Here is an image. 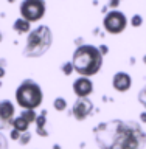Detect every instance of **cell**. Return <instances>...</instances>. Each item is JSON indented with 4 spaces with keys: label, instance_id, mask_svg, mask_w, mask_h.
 <instances>
[{
    "label": "cell",
    "instance_id": "e0dca14e",
    "mask_svg": "<svg viewBox=\"0 0 146 149\" xmlns=\"http://www.w3.org/2000/svg\"><path fill=\"white\" fill-rule=\"evenodd\" d=\"M142 23H143V17L140 16V14H134V16L131 17V25H132L134 28L142 26Z\"/></svg>",
    "mask_w": 146,
    "mask_h": 149
},
{
    "label": "cell",
    "instance_id": "8992f818",
    "mask_svg": "<svg viewBox=\"0 0 146 149\" xmlns=\"http://www.w3.org/2000/svg\"><path fill=\"white\" fill-rule=\"evenodd\" d=\"M103 26H104L106 33H110V34H120L126 30L128 26V17L124 16V13L118 11H109L103 19Z\"/></svg>",
    "mask_w": 146,
    "mask_h": 149
},
{
    "label": "cell",
    "instance_id": "1f68e13d",
    "mask_svg": "<svg viewBox=\"0 0 146 149\" xmlns=\"http://www.w3.org/2000/svg\"><path fill=\"white\" fill-rule=\"evenodd\" d=\"M0 87H2V79H0Z\"/></svg>",
    "mask_w": 146,
    "mask_h": 149
},
{
    "label": "cell",
    "instance_id": "f1b7e54d",
    "mask_svg": "<svg viewBox=\"0 0 146 149\" xmlns=\"http://www.w3.org/2000/svg\"><path fill=\"white\" fill-rule=\"evenodd\" d=\"M6 2H8V3H14L16 0H6Z\"/></svg>",
    "mask_w": 146,
    "mask_h": 149
},
{
    "label": "cell",
    "instance_id": "8fae6325",
    "mask_svg": "<svg viewBox=\"0 0 146 149\" xmlns=\"http://www.w3.org/2000/svg\"><path fill=\"white\" fill-rule=\"evenodd\" d=\"M36 135H39V137H48V130L45 129V124H47V110H42L41 115L36 116Z\"/></svg>",
    "mask_w": 146,
    "mask_h": 149
},
{
    "label": "cell",
    "instance_id": "9a60e30c",
    "mask_svg": "<svg viewBox=\"0 0 146 149\" xmlns=\"http://www.w3.org/2000/svg\"><path fill=\"white\" fill-rule=\"evenodd\" d=\"M20 116L31 124V123H34V121H36V116H37V115H36L34 110H22V112H20Z\"/></svg>",
    "mask_w": 146,
    "mask_h": 149
},
{
    "label": "cell",
    "instance_id": "4fadbf2b",
    "mask_svg": "<svg viewBox=\"0 0 146 149\" xmlns=\"http://www.w3.org/2000/svg\"><path fill=\"white\" fill-rule=\"evenodd\" d=\"M11 127L19 130V132H27L28 127H30V123L25 121L20 115H19V116H14V120L11 121Z\"/></svg>",
    "mask_w": 146,
    "mask_h": 149
},
{
    "label": "cell",
    "instance_id": "52a82bcc",
    "mask_svg": "<svg viewBox=\"0 0 146 149\" xmlns=\"http://www.w3.org/2000/svg\"><path fill=\"white\" fill-rule=\"evenodd\" d=\"M92 112H93V102L87 98H79L70 109V115L78 121H84L92 115Z\"/></svg>",
    "mask_w": 146,
    "mask_h": 149
},
{
    "label": "cell",
    "instance_id": "9c48e42d",
    "mask_svg": "<svg viewBox=\"0 0 146 149\" xmlns=\"http://www.w3.org/2000/svg\"><path fill=\"white\" fill-rule=\"evenodd\" d=\"M131 86H132V78L126 72H117L114 74V78H112V87L120 93L128 92L131 88Z\"/></svg>",
    "mask_w": 146,
    "mask_h": 149
},
{
    "label": "cell",
    "instance_id": "d6986e66",
    "mask_svg": "<svg viewBox=\"0 0 146 149\" xmlns=\"http://www.w3.org/2000/svg\"><path fill=\"white\" fill-rule=\"evenodd\" d=\"M138 101H140V104L146 109V86L138 92Z\"/></svg>",
    "mask_w": 146,
    "mask_h": 149
},
{
    "label": "cell",
    "instance_id": "5b68a950",
    "mask_svg": "<svg viewBox=\"0 0 146 149\" xmlns=\"http://www.w3.org/2000/svg\"><path fill=\"white\" fill-rule=\"evenodd\" d=\"M45 9H47V5L44 0H22L20 6H19L20 17L30 23L39 22L45 16Z\"/></svg>",
    "mask_w": 146,
    "mask_h": 149
},
{
    "label": "cell",
    "instance_id": "484cf974",
    "mask_svg": "<svg viewBox=\"0 0 146 149\" xmlns=\"http://www.w3.org/2000/svg\"><path fill=\"white\" fill-rule=\"evenodd\" d=\"M5 76V68H0V79Z\"/></svg>",
    "mask_w": 146,
    "mask_h": 149
},
{
    "label": "cell",
    "instance_id": "7a4b0ae2",
    "mask_svg": "<svg viewBox=\"0 0 146 149\" xmlns=\"http://www.w3.org/2000/svg\"><path fill=\"white\" fill-rule=\"evenodd\" d=\"M103 59L104 58L101 56L98 47L84 44L81 47H76V50L73 51V58H72L73 70L84 78H90L101 70Z\"/></svg>",
    "mask_w": 146,
    "mask_h": 149
},
{
    "label": "cell",
    "instance_id": "30bf717a",
    "mask_svg": "<svg viewBox=\"0 0 146 149\" xmlns=\"http://www.w3.org/2000/svg\"><path fill=\"white\" fill-rule=\"evenodd\" d=\"M14 104L9 100L0 101V126L6 127L11 126V121L14 120Z\"/></svg>",
    "mask_w": 146,
    "mask_h": 149
},
{
    "label": "cell",
    "instance_id": "ffe728a7",
    "mask_svg": "<svg viewBox=\"0 0 146 149\" xmlns=\"http://www.w3.org/2000/svg\"><path fill=\"white\" fill-rule=\"evenodd\" d=\"M0 149H8V138L3 135L2 130H0Z\"/></svg>",
    "mask_w": 146,
    "mask_h": 149
},
{
    "label": "cell",
    "instance_id": "cb8c5ba5",
    "mask_svg": "<svg viewBox=\"0 0 146 149\" xmlns=\"http://www.w3.org/2000/svg\"><path fill=\"white\" fill-rule=\"evenodd\" d=\"M140 123L146 124V112H142V113H140Z\"/></svg>",
    "mask_w": 146,
    "mask_h": 149
},
{
    "label": "cell",
    "instance_id": "603a6c76",
    "mask_svg": "<svg viewBox=\"0 0 146 149\" xmlns=\"http://www.w3.org/2000/svg\"><path fill=\"white\" fill-rule=\"evenodd\" d=\"M98 50H100V53H101V56L103 58H104V56L109 53V47H107L106 44H101L100 47H98Z\"/></svg>",
    "mask_w": 146,
    "mask_h": 149
},
{
    "label": "cell",
    "instance_id": "277c9868",
    "mask_svg": "<svg viewBox=\"0 0 146 149\" xmlns=\"http://www.w3.org/2000/svg\"><path fill=\"white\" fill-rule=\"evenodd\" d=\"M44 93L41 86L33 79H25L19 84L16 90V101L22 110H34L42 104Z\"/></svg>",
    "mask_w": 146,
    "mask_h": 149
},
{
    "label": "cell",
    "instance_id": "d4e9b609",
    "mask_svg": "<svg viewBox=\"0 0 146 149\" xmlns=\"http://www.w3.org/2000/svg\"><path fill=\"white\" fill-rule=\"evenodd\" d=\"M5 65H6V59L0 58V68H5Z\"/></svg>",
    "mask_w": 146,
    "mask_h": 149
},
{
    "label": "cell",
    "instance_id": "83f0119b",
    "mask_svg": "<svg viewBox=\"0 0 146 149\" xmlns=\"http://www.w3.org/2000/svg\"><path fill=\"white\" fill-rule=\"evenodd\" d=\"M101 13H106V14H107V6H103V9H101Z\"/></svg>",
    "mask_w": 146,
    "mask_h": 149
},
{
    "label": "cell",
    "instance_id": "2e32d148",
    "mask_svg": "<svg viewBox=\"0 0 146 149\" xmlns=\"http://www.w3.org/2000/svg\"><path fill=\"white\" fill-rule=\"evenodd\" d=\"M61 70H62V73L65 74V76L72 74V73H73V64H72V61H68V62H64L62 65H61Z\"/></svg>",
    "mask_w": 146,
    "mask_h": 149
},
{
    "label": "cell",
    "instance_id": "7402d4cb",
    "mask_svg": "<svg viewBox=\"0 0 146 149\" xmlns=\"http://www.w3.org/2000/svg\"><path fill=\"white\" fill-rule=\"evenodd\" d=\"M120 2L121 0H109V2H107V8H110V11H115V9L120 6Z\"/></svg>",
    "mask_w": 146,
    "mask_h": 149
},
{
    "label": "cell",
    "instance_id": "7c38bea8",
    "mask_svg": "<svg viewBox=\"0 0 146 149\" xmlns=\"http://www.w3.org/2000/svg\"><path fill=\"white\" fill-rule=\"evenodd\" d=\"M14 31H17L19 34H23V33H30L31 31V23L30 22H27L25 19H22V17H19L16 22H14Z\"/></svg>",
    "mask_w": 146,
    "mask_h": 149
},
{
    "label": "cell",
    "instance_id": "5bb4252c",
    "mask_svg": "<svg viewBox=\"0 0 146 149\" xmlns=\"http://www.w3.org/2000/svg\"><path fill=\"white\" fill-rule=\"evenodd\" d=\"M53 107H54V110H58V112H64L65 109H67V100L62 98V96H58L53 101Z\"/></svg>",
    "mask_w": 146,
    "mask_h": 149
},
{
    "label": "cell",
    "instance_id": "ac0fdd59",
    "mask_svg": "<svg viewBox=\"0 0 146 149\" xmlns=\"http://www.w3.org/2000/svg\"><path fill=\"white\" fill-rule=\"evenodd\" d=\"M30 141H31V134L28 132V130H27V132H22L20 138H19V143H20L22 146H27Z\"/></svg>",
    "mask_w": 146,
    "mask_h": 149
},
{
    "label": "cell",
    "instance_id": "44dd1931",
    "mask_svg": "<svg viewBox=\"0 0 146 149\" xmlns=\"http://www.w3.org/2000/svg\"><path fill=\"white\" fill-rule=\"evenodd\" d=\"M20 135H22V132H19V130H16V129H11V130H9V138L14 140V141H19Z\"/></svg>",
    "mask_w": 146,
    "mask_h": 149
},
{
    "label": "cell",
    "instance_id": "f546056e",
    "mask_svg": "<svg viewBox=\"0 0 146 149\" xmlns=\"http://www.w3.org/2000/svg\"><path fill=\"white\" fill-rule=\"evenodd\" d=\"M143 62H145V64H146V54H145V56H143Z\"/></svg>",
    "mask_w": 146,
    "mask_h": 149
},
{
    "label": "cell",
    "instance_id": "6da1fadb",
    "mask_svg": "<svg viewBox=\"0 0 146 149\" xmlns=\"http://www.w3.org/2000/svg\"><path fill=\"white\" fill-rule=\"evenodd\" d=\"M100 149H143L146 132L135 121L110 120L93 129Z\"/></svg>",
    "mask_w": 146,
    "mask_h": 149
},
{
    "label": "cell",
    "instance_id": "ba28073f",
    "mask_svg": "<svg viewBox=\"0 0 146 149\" xmlns=\"http://www.w3.org/2000/svg\"><path fill=\"white\" fill-rule=\"evenodd\" d=\"M73 93L78 98H87L93 92V82L90 81V78H84L79 76L78 79L73 81Z\"/></svg>",
    "mask_w": 146,
    "mask_h": 149
},
{
    "label": "cell",
    "instance_id": "3957f363",
    "mask_svg": "<svg viewBox=\"0 0 146 149\" xmlns=\"http://www.w3.org/2000/svg\"><path fill=\"white\" fill-rule=\"evenodd\" d=\"M53 44V33L47 25H39L28 33L27 44L23 48L25 58H41L50 50Z\"/></svg>",
    "mask_w": 146,
    "mask_h": 149
},
{
    "label": "cell",
    "instance_id": "4dcf8cb0",
    "mask_svg": "<svg viewBox=\"0 0 146 149\" xmlns=\"http://www.w3.org/2000/svg\"><path fill=\"white\" fill-rule=\"evenodd\" d=\"M2 39H3V37H2V33H0V42H2Z\"/></svg>",
    "mask_w": 146,
    "mask_h": 149
},
{
    "label": "cell",
    "instance_id": "4316f807",
    "mask_svg": "<svg viewBox=\"0 0 146 149\" xmlns=\"http://www.w3.org/2000/svg\"><path fill=\"white\" fill-rule=\"evenodd\" d=\"M53 149H62V148H61V144L56 143V144H53Z\"/></svg>",
    "mask_w": 146,
    "mask_h": 149
}]
</instances>
